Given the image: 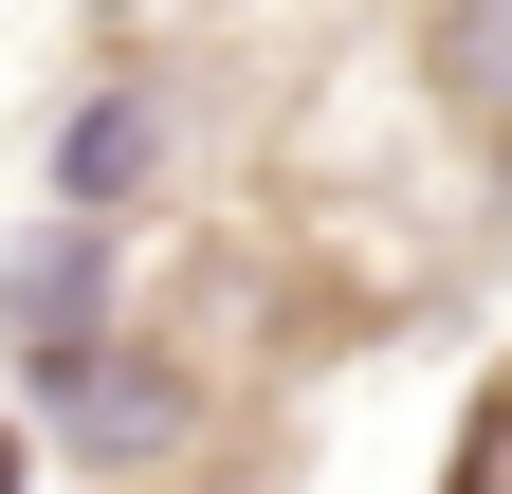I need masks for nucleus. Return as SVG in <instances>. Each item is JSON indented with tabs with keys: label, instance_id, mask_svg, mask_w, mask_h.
<instances>
[{
	"label": "nucleus",
	"instance_id": "20e7f679",
	"mask_svg": "<svg viewBox=\"0 0 512 494\" xmlns=\"http://www.w3.org/2000/svg\"><path fill=\"white\" fill-rule=\"evenodd\" d=\"M421 92L512 165V0H421Z\"/></svg>",
	"mask_w": 512,
	"mask_h": 494
},
{
	"label": "nucleus",
	"instance_id": "39448f33",
	"mask_svg": "<svg viewBox=\"0 0 512 494\" xmlns=\"http://www.w3.org/2000/svg\"><path fill=\"white\" fill-rule=\"evenodd\" d=\"M19 476H37V421H19V403H0V494H19Z\"/></svg>",
	"mask_w": 512,
	"mask_h": 494
},
{
	"label": "nucleus",
	"instance_id": "7ed1b4c3",
	"mask_svg": "<svg viewBox=\"0 0 512 494\" xmlns=\"http://www.w3.org/2000/svg\"><path fill=\"white\" fill-rule=\"evenodd\" d=\"M92 330H128V238L37 202L19 238H0V366H19V385H55Z\"/></svg>",
	"mask_w": 512,
	"mask_h": 494
},
{
	"label": "nucleus",
	"instance_id": "f03ea898",
	"mask_svg": "<svg viewBox=\"0 0 512 494\" xmlns=\"http://www.w3.org/2000/svg\"><path fill=\"white\" fill-rule=\"evenodd\" d=\"M165 183H183V74H165V55H92V74L55 92V129H37V202L147 238Z\"/></svg>",
	"mask_w": 512,
	"mask_h": 494
},
{
	"label": "nucleus",
	"instance_id": "f257e3e1",
	"mask_svg": "<svg viewBox=\"0 0 512 494\" xmlns=\"http://www.w3.org/2000/svg\"><path fill=\"white\" fill-rule=\"evenodd\" d=\"M19 421H37V458H74L92 494H128V476H183L202 458V421H220V385H202V348L183 330H92L55 385H19Z\"/></svg>",
	"mask_w": 512,
	"mask_h": 494
}]
</instances>
